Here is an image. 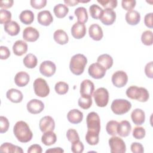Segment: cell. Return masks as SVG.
<instances>
[{"label": "cell", "instance_id": "obj_33", "mask_svg": "<svg viewBox=\"0 0 153 153\" xmlns=\"http://www.w3.org/2000/svg\"><path fill=\"white\" fill-rule=\"evenodd\" d=\"M53 11L57 18L62 19L67 15L69 12V8L65 4H59L54 6Z\"/></svg>", "mask_w": 153, "mask_h": 153}, {"label": "cell", "instance_id": "obj_46", "mask_svg": "<svg viewBox=\"0 0 153 153\" xmlns=\"http://www.w3.org/2000/svg\"><path fill=\"white\" fill-rule=\"evenodd\" d=\"M10 126L8 120L4 116L0 117V133H4L8 131Z\"/></svg>", "mask_w": 153, "mask_h": 153}, {"label": "cell", "instance_id": "obj_43", "mask_svg": "<svg viewBox=\"0 0 153 153\" xmlns=\"http://www.w3.org/2000/svg\"><path fill=\"white\" fill-rule=\"evenodd\" d=\"M66 137L68 140L71 143H74L79 140V137L78 132L74 128H69L67 130Z\"/></svg>", "mask_w": 153, "mask_h": 153}, {"label": "cell", "instance_id": "obj_42", "mask_svg": "<svg viewBox=\"0 0 153 153\" xmlns=\"http://www.w3.org/2000/svg\"><path fill=\"white\" fill-rule=\"evenodd\" d=\"M11 13L10 11L1 9L0 10V23L1 24H7L11 22Z\"/></svg>", "mask_w": 153, "mask_h": 153}, {"label": "cell", "instance_id": "obj_16", "mask_svg": "<svg viewBox=\"0 0 153 153\" xmlns=\"http://www.w3.org/2000/svg\"><path fill=\"white\" fill-rule=\"evenodd\" d=\"M71 34L72 36L77 39L82 38L86 33V27L84 23L80 22L75 23L71 27Z\"/></svg>", "mask_w": 153, "mask_h": 153}, {"label": "cell", "instance_id": "obj_9", "mask_svg": "<svg viewBox=\"0 0 153 153\" xmlns=\"http://www.w3.org/2000/svg\"><path fill=\"white\" fill-rule=\"evenodd\" d=\"M106 69L99 63H94L90 65L88 69V72L90 76L94 79H100L104 77Z\"/></svg>", "mask_w": 153, "mask_h": 153}, {"label": "cell", "instance_id": "obj_23", "mask_svg": "<svg viewBox=\"0 0 153 153\" xmlns=\"http://www.w3.org/2000/svg\"><path fill=\"white\" fill-rule=\"evenodd\" d=\"M131 130V126L127 120L121 121L118 125L117 134L121 137L128 136Z\"/></svg>", "mask_w": 153, "mask_h": 153}, {"label": "cell", "instance_id": "obj_51", "mask_svg": "<svg viewBox=\"0 0 153 153\" xmlns=\"http://www.w3.org/2000/svg\"><path fill=\"white\" fill-rule=\"evenodd\" d=\"M10 56V51L7 47L1 46L0 47V59L5 60L8 59Z\"/></svg>", "mask_w": 153, "mask_h": 153}, {"label": "cell", "instance_id": "obj_54", "mask_svg": "<svg viewBox=\"0 0 153 153\" xmlns=\"http://www.w3.org/2000/svg\"><path fill=\"white\" fill-rule=\"evenodd\" d=\"M42 152V149L41 146L38 144L30 145L27 149V153H41Z\"/></svg>", "mask_w": 153, "mask_h": 153}, {"label": "cell", "instance_id": "obj_36", "mask_svg": "<svg viewBox=\"0 0 153 153\" xmlns=\"http://www.w3.org/2000/svg\"><path fill=\"white\" fill-rule=\"evenodd\" d=\"M85 140L90 145H96L99 141V133L87 130L85 134Z\"/></svg>", "mask_w": 153, "mask_h": 153}, {"label": "cell", "instance_id": "obj_29", "mask_svg": "<svg viewBox=\"0 0 153 153\" xmlns=\"http://www.w3.org/2000/svg\"><path fill=\"white\" fill-rule=\"evenodd\" d=\"M57 136L53 131L44 132L41 137V142L46 146H50L56 143Z\"/></svg>", "mask_w": 153, "mask_h": 153}, {"label": "cell", "instance_id": "obj_3", "mask_svg": "<svg viewBox=\"0 0 153 153\" xmlns=\"http://www.w3.org/2000/svg\"><path fill=\"white\" fill-rule=\"evenodd\" d=\"M127 96L134 100L141 102H146L149 97L148 91L144 87H138L136 85H131L126 90Z\"/></svg>", "mask_w": 153, "mask_h": 153}, {"label": "cell", "instance_id": "obj_47", "mask_svg": "<svg viewBox=\"0 0 153 153\" xmlns=\"http://www.w3.org/2000/svg\"><path fill=\"white\" fill-rule=\"evenodd\" d=\"M84 146L83 143L79 140L72 143L71 151L74 153H81L83 152Z\"/></svg>", "mask_w": 153, "mask_h": 153}, {"label": "cell", "instance_id": "obj_5", "mask_svg": "<svg viewBox=\"0 0 153 153\" xmlns=\"http://www.w3.org/2000/svg\"><path fill=\"white\" fill-rule=\"evenodd\" d=\"M35 94L40 97H47L50 93V88L46 81L41 78H36L33 82Z\"/></svg>", "mask_w": 153, "mask_h": 153}, {"label": "cell", "instance_id": "obj_21", "mask_svg": "<svg viewBox=\"0 0 153 153\" xmlns=\"http://www.w3.org/2000/svg\"><path fill=\"white\" fill-rule=\"evenodd\" d=\"M131 118L133 123L136 125H142L145 120V112L139 108L134 109L131 114Z\"/></svg>", "mask_w": 153, "mask_h": 153}, {"label": "cell", "instance_id": "obj_39", "mask_svg": "<svg viewBox=\"0 0 153 153\" xmlns=\"http://www.w3.org/2000/svg\"><path fill=\"white\" fill-rule=\"evenodd\" d=\"M56 92L60 95L67 93L69 90V85L63 81H59L57 82L54 86Z\"/></svg>", "mask_w": 153, "mask_h": 153}, {"label": "cell", "instance_id": "obj_15", "mask_svg": "<svg viewBox=\"0 0 153 153\" xmlns=\"http://www.w3.org/2000/svg\"><path fill=\"white\" fill-rule=\"evenodd\" d=\"M94 90V85L90 79L83 80L80 85V94L82 97H91Z\"/></svg>", "mask_w": 153, "mask_h": 153}, {"label": "cell", "instance_id": "obj_1", "mask_svg": "<svg viewBox=\"0 0 153 153\" xmlns=\"http://www.w3.org/2000/svg\"><path fill=\"white\" fill-rule=\"evenodd\" d=\"M13 133L17 140L22 143H27L31 140L33 133L29 125L23 121H17L13 128Z\"/></svg>", "mask_w": 153, "mask_h": 153}, {"label": "cell", "instance_id": "obj_40", "mask_svg": "<svg viewBox=\"0 0 153 153\" xmlns=\"http://www.w3.org/2000/svg\"><path fill=\"white\" fill-rule=\"evenodd\" d=\"M78 105L83 109H89L92 105L91 97H82L81 96L78 102Z\"/></svg>", "mask_w": 153, "mask_h": 153}, {"label": "cell", "instance_id": "obj_8", "mask_svg": "<svg viewBox=\"0 0 153 153\" xmlns=\"http://www.w3.org/2000/svg\"><path fill=\"white\" fill-rule=\"evenodd\" d=\"M108 142L111 153H124L126 151L125 142L120 137L114 136L109 139Z\"/></svg>", "mask_w": 153, "mask_h": 153}, {"label": "cell", "instance_id": "obj_11", "mask_svg": "<svg viewBox=\"0 0 153 153\" xmlns=\"http://www.w3.org/2000/svg\"><path fill=\"white\" fill-rule=\"evenodd\" d=\"M56 70V65L50 60L44 61L39 66L40 73L46 77H50L53 76L55 74Z\"/></svg>", "mask_w": 153, "mask_h": 153}, {"label": "cell", "instance_id": "obj_30", "mask_svg": "<svg viewBox=\"0 0 153 153\" xmlns=\"http://www.w3.org/2000/svg\"><path fill=\"white\" fill-rule=\"evenodd\" d=\"M97 62L100 64L107 70L112 67L113 65V59L108 54H103L98 57Z\"/></svg>", "mask_w": 153, "mask_h": 153}, {"label": "cell", "instance_id": "obj_31", "mask_svg": "<svg viewBox=\"0 0 153 153\" xmlns=\"http://www.w3.org/2000/svg\"><path fill=\"white\" fill-rule=\"evenodd\" d=\"M19 19L22 23L25 25H30L34 20L33 13L29 10H26L21 12L19 15Z\"/></svg>", "mask_w": 153, "mask_h": 153}, {"label": "cell", "instance_id": "obj_14", "mask_svg": "<svg viewBox=\"0 0 153 153\" xmlns=\"http://www.w3.org/2000/svg\"><path fill=\"white\" fill-rule=\"evenodd\" d=\"M39 127L40 130L43 133L53 131L55 128V122L51 117L45 116L40 120Z\"/></svg>", "mask_w": 153, "mask_h": 153}, {"label": "cell", "instance_id": "obj_12", "mask_svg": "<svg viewBox=\"0 0 153 153\" xmlns=\"http://www.w3.org/2000/svg\"><path fill=\"white\" fill-rule=\"evenodd\" d=\"M101 22L105 25H112L116 19V13L112 9L105 8L99 18Z\"/></svg>", "mask_w": 153, "mask_h": 153}, {"label": "cell", "instance_id": "obj_22", "mask_svg": "<svg viewBox=\"0 0 153 153\" xmlns=\"http://www.w3.org/2000/svg\"><path fill=\"white\" fill-rule=\"evenodd\" d=\"M67 118L72 124H78L83 119V113L77 109H74L68 112Z\"/></svg>", "mask_w": 153, "mask_h": 153}, {"label": "cell", "instance_id": "obj_2", "mask_svg": "<svg viewBox=\"0 0 153 153\" xmlns=\"http://www.w3.org/2000/svg\"><path fill=\"white\" fill-rule=\"evenodd\" d=\"M87 63V57L82 54H76L73 56L70 60L69 69L75 75L82 74Z\"/></svg>", "mask_w": 153, "mask_h": 153}, {"label": "cell", "instance_id": "obj_34", "mask_svg": "<svg viewBox=\"0 0 153 153\" xmlns=\"http://www.w3.org/2000/svg\"><path fill=\"white\" fill-rule=\"evenodd\" d=\"M74 14L75 16L77 17V20L78 22L85 23L88 20V14L87 10L85 7H79L75 10Z\"/></svg>", "mask_w": 153, "mask_h": 153}, {"label": "cell", "instance_id": "obj_10", "mask_svg": "<svg viewBox=\"0 0 153 153\" xmlns=\"http://www.w3.org/2000/svg\"><path fill=\"white\" fill-rule=\"evenodd\" d=\"M111 81L114 86L118 88H121L127 83L128 76L124 71H117L113 74Z\"/></svg>", "mask_w": 153, "mask_h": 153}, {"label": "cell", "instance_id": "obj_24", "mask_svg": "<svg viewBox=\"0 0 153 153\" xmlns=\"http://www.w3.org/2000/svg\"><path fill=\"white\" fill-rule=\"evenodd\" d=\"M13 51L15 55L21 56L27 52V44L23 40H17L13 45Z\"/></svg>", "mask_w": 153, "mask_h": 153}, {"label": "cell", "instance_id": "obj_37", "mask_svg": "<svg viewBox=\"0 0 153 153\" xmlns=\"http://www.w3.org/2000/svg\"><path fill=\"white\" fill-rule=\"evenodd\" d=\"M118 122L115 120H111L108 122L106 126V130L108 134L111 136H116L117 134V128Z\"/></svg>", "mask_w": 153, "mask_h": 153}, {"label": "cell", "instance_id": "obj_48", "mask_svg": "<svg viewBox=\"0 0 153 153\" xmlns=\"http://www.w3.org/2000/svg\"><path fill=\"white\" fill-rule=\"evenodd\" d=\"M136 1L134 0H123L121 2L122 7L126 11L132 10L136 6Z\"/></svg>", "mask_w": 153, "mask_h": 153}, {"label": "cell", "instance_id": "obj_28", "mask_svg": "<svg viewBox=\"0 0 153 153\" xmlns=\"http://www.w3.org/2000/svg\"><path fill=\"white\" fill-rule=\"evenodd\" d=\"M4 30L11 36H16L19 34L20 28L19 25L15 21H11L4 25Z\"/></svg>", "mask_w": 153, "mask_h": 153}, {"label": "cell", "instance_id": "obj_55", "mask_svg": "<svg viewBox=\"0 0 153 153\" xmlns=\"http://www.w3.org/2000/svg\"><path fill=\"white\" fill-rule=\"evenodd\" d=\"M14 1L13 0H5V1H1L0 7L1 9H6L11 8L13 5Z\"/></svg>", "mask_w": 153, "mask_h": 153}, {"label": "cell", "instance_id": "obj_49", "mask_svg": "<svg viewBox=\"0 0 153 153\" xmlns=\"http://www.w3.org/2000/svg\"><path fill=\"white\" fill-rule=\"evenodd\" d=\"M32 7L35 9H41L46 5V0H31L30 1Z\"/></svg>", "mask_w": 153, "mask_h": 153}, {"label": "cell", "instance_id": "obj_45", "mask_svg": "<svg viewBox=\"0 0 153 153\" xmlns=\"http://www.w3.org/2000/svg\"><path fill=\"white\" fill-rule=\"evenodd\" d=\"M97 2L98 3L100 4L105 8L109 9H113L117 7L118 3L117 1L116 0H100L97 1Z\"/></svg>", "mask_w": 153, "mask_h": 153}, {"label": "cell", "instance_id": "obj_18", "mask_svg": "<svg viewBox=\"0 0 153 153\" xmlns=\"http://www.w3.org/2000/svg\"><path fill=\"white\" fill-rule=\"evenodd\" d=\"M38 23L43 26H49L53 21V17L48 10H43L38 13L37 16Z\"/></svg>", "mask_w": 153, "mask_h": 153}, {"label": "cell", "instance_id": "obj_56", "mask_svg": "<svg viewBox=\"0 0 153 153\" xmlns=\"http://www.w3.org/2000/svg\"><path fill=\"white\" fill-rule=\"evenodd\" d=\"M64 2L65 5L67 6H75L77 5L79 2V1H76V0H65Z\"/></svg>", "mask_w": 153, "mask_h": 153}, {"label": "cell", "instance_id": "obj_4", "mask_svg": "<svg viewBox=\"0 0 153 153\" xmlns=\"http://www.w3.org/2000/svg\"><path fill=\"white\" fill-rule=\"evenodd\" d=\"M131 103L126 99H117L112 101L111 106L112 111L116 115H123L130 111Z\"/></svg>", "mask_w": 153, "mask_h": 153}, {"label": "cell", "instance_id": "obj_26", "mask_svg": "<svg viewBox=\"0 0 153 153\" xmlns=\"http://www.w3.org/2000/svg\"><path fill=\"white\" fill-rule=\"evenodd\" d=\"M126 20L130 25H136L140 20V14L136 10L127 11L125 16Z\"/></svg>", "mask_w": 153, "mask_h": 153}, {"label": "cell", "instance_id": "obj_25", "mask_svg": "<svg viewBox=\"0 0 153 153\" xmlns=\"http://www.w3.org/2000/svg\"><path fill=\"white\" fill-rule=\"evenodd\" d=\"M29 80L30 77L29 74L24 71L19 72L14 76V82L20 87L26 86L29 83Z\"/></svg>", "mask_w": 153, "mask_h": 153}, {"label": "cell", "instance_id": "obj_44", "mask_svg": "<svg viewBox=\"0 0 153 153\" xmlns=\"http://www.w3.org/2000/svg\"><path fill=\"white\" fill-rule=\"evenodd\" d=\"M146 134L145 130L142 127H135L133 130V136L136 139H143Z\"/></svg>", "mask_w": 153, "mask_h": 153}, {"label": "cell", "instance_id": "obj_57", "mask_svg": "<svg viewBox=\"0 0 153 153\" xmlns=\"http://www.w3.org/2000/svg\"><path fill=\"white\" fill-rule=\"evenodd\" d=\"M64 152V150L60 148V147H57V148H50L49 149H47L45 152L47 153V152Z\"/></svg>", "mask_w": 153, "mask_h": 153}, {"label": "cell", "instance_id": "obj_19", "mask_svg": "<svg viewBox=\"0 0 153 153\" xmlns=\"http://www.w3.org/2000/svg\"><path fill=\"white\" fill-rule=\"evenodd\" d=\"M88 34L91 38L94 41H100L103 36L102 27L97 24L94 23L88 28Z\"/></svg>", "mask_w": 153, "mask_h": 153}, {"label": "cell", "instance_id": "obj_6", "mask_svg": "<svg viewBox=\"0 0 153 153\" xmlns=\"http://www.w3.org/2000/svg\"><path fill=\"white\" fill-rule=\"evenodd\" d=\"M86 123L88 130L100 133V120L97 113L95 112H90L86 118Z\"/></svg>", "mask_w": 153, "mask_h": 153}, {"label": "cell", "instance_id": "obj_50", "mask_svg": "<svg viewBox=\"0 0 153 153\" xmlns=\"http://www.w3.org/2000/svg\"><path fill=\"white\" fill-rule=\"evenodd\" d=\"M130 149L132 152L134 153H143L144 149L143 145L138 142H133L130 146Z\"/></svg>", "mask_w": 153, "mask_h": 153}, {"label": "cell", "instance_id": "obj_32", "mask_svg": "<svg viewBox=\"0 0 153 153\" xmlns=\"http://www.w3.org/2000/svg\"><path fill=\"white\" fill-rule=\"evenodd\" d=\"M0 151L4 152H19L23 153V151L21 147L14 145L11 143L5 142L2 143L0 146Z\"/></svg>", "mask_w": 153, "mask_h": 153}, {"label": "cell", "instance_id": "obj_13", "mask_svg": "<svg viewBox=\"0 0 153 153\" xmlns=\"http://www.w3.org/2000/svg\"><path fill=\"white\" fill-rule=\"evenodd\" d=\"M27 110L32 114L41 113L44 109V103L38 99H33L29 101L26 105Z\"/></svg>", "mask_w": 153, "mask_h": 153}, {"label": "cell", "instance_id": "obj_27", "mask_svg": "<svg viewBox=\"0 0 153 153\" xmlns=\"http://www.w3.org/2000/svg\"><path fill=\"white\" fill-rule=\"evenodd\" d=\"M53 38L57 44L60 45H65L69 41V37L67 33L62 29L56 30L54 32Z\"/></svg>", "mask_w": 153, "mask_h": 153}, {"label": "cell", "instance_id": "obj_20", "mask_svg": "<svg viewBox=\"0 0 153 153\" xmlns=\"http://www.w3.org/2000/svg\"><path fill=\"white\" fill-rule=\"evenodd\" d=\"M7 98L13 103H17L22 101L23 96L22 93L16 88L9 89L6 93Z\"/></svg>", "mask_w": 153, "mask_h": 153}, {"label": "cell", "instance_id": "obj_53", "mask_svg": "<svg viewBox=\"0 0 153 153\" xmlns=\"http://www.w3.org/2000/svg\"><path fill=\"white\" fill-rule=\"evenodd\" d=\"M152 62H150L148 63L145 67V73L146 75L149 78H153V72H152Z\"/></svg>", "mask_w": 153, "mask_h": 153}, {"label": "cell", "instance_id": "obj_17", "mask_svg": "<svg viewBox=\"0 0 153 153\" xmlns=\"http://www.w3.org/2000/svg\"><path fill=\"white\" fill-rule=\"evenodd\" d=\"M39 36V33L36 29L29 26L26 27L23 32V38L27 42H35Z\"/></svg>", "mask_w": 153, "mask_h": 153}, {"label": "cell", "instance_id": "obj_35", "mask_svg": "<svg viewBox=\"0 0 153 153\" xmlns=\"http://www.w3.org/2000/svg\"><path fill=\"white\" fill-rule=\"evenodd\" d=\"M23 62L25 67L29 69H33L37 65L38 60L34 54L29 53L24 57Z\"/></svg>", "mask_w": 153, "mask_h": 153}, {"label": "cell", "instance_id": "obj_7", "mask_svg": "<svg viewBox=\"0 0 153 153\" xmlns=\"http://www.w3.org/2000/svg\"><path fill=\"white\" fill-rule=\"evenodd\" d=\"M93 97L96 104L99 107L106 106L109 101V92L104 87L97 88L93 94Z\"/></svg>", "mask_w": 153, "mask_h": 153}, {"label": "cell", "instance_id": "obj_52", "mask_svg": "<svg viewBox=\"0 0 153 153\" xmlns=\"http://www.w3.org/2000/svg\"><path fill=\"white\" fill-rule=\"evenodd\" d=\"M152 16H153V13H149L146 14L144 17V23H145V26L149 28L153 27Z\"/></svg>", "mask_w": 153, "mask_h": 153}, {"label": "cell", "instance_id": "obj_38", "mask_svg": "<svg viewBox=\"0 0 153 153\" xmlns=\"http://www.w3.org/2000/svg\"><path fill=\"white\" fill-rule=\"evenodd\" d=\"M102 11L103 9L96 4H92L89 7V12L90 16L94 19H99Z\"/></svg>", "mask_w": 153, "mask_h": 153}, {"label": "cell", "instance_id": "obj_41", "mask_svg": "<svg viewBox=\"0 0 153 153\" xmlns=\"http://www.w3.org/2000/svg\"><path fill=\"white\" fill-rule=\"evenodd\" d=\"M141 41L145 45H151L152 44V32L151 30L144 31L141 35Z\"/></svg>", "mask_w": 153, "mask_h": 153}]
</instances>
